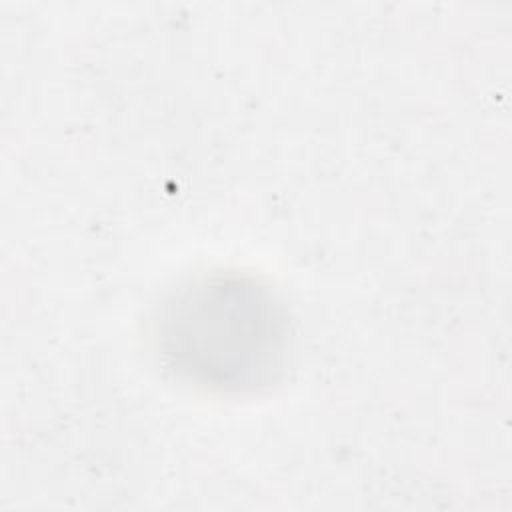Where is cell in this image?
Returning a JSON list of instances; mask_svg holds the SVG:
<instances>
[{
  "label": "cell",
  "mask_w": 512,
  "mask_h": 512,
  "mask_svg": "<svg viewBox=\"0 0 512 512\" xmlns=\"http://www.w3.org/2000/svg\"><path fill=\"white\" fill-rule=\"evenodd\" d=\"M168 352L180 370L212 386L258 384L274 366L282 320L252 284L212 280L186 292L166 318Z\"/></svg>",
  "instance_id": "cell-1"
}]
</instances>
